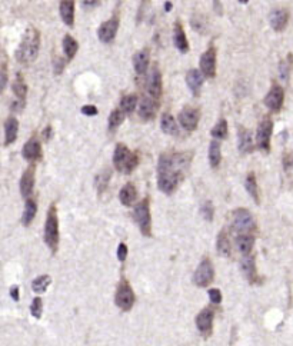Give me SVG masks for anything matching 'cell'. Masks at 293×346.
<instances>
[{
	"instance_id": "6da1fadb",
	"label": "cell",
	"mask_w": 293,
	"mask_h": 346,
	"mask_svg": "<svg viewBox=\"0 0 293 346\" xmlns=\"http://www.w3.org/2000/svg\"><path fill=\"white\" fill-rule=\"evenodd\" d=\"M39 49H40V33L36 27L29 26L15 53L16 60L22 65H29L36 60L39 55Z\"/></svg>"
},
{
	"instance_id": "7a4b0ae2",
	"label": "cell",
	"mask_w": 293,
	"mask_h": 346,
	"mask_svg": "<svg viewBox=\"0 0 293 346\" xmlns=\"http://www.w3.org/2000/svg\"><path fill=\"white\" fill-rule=\"evenodd\" d=\"M193 155L190 152L162 153L158 162V172H175L184 176V172L192 163Z\"/></svg>"
},
{
	"instance_id": "3957f363",
	"label": "cell",
	"mask_w": 293,
	"mask_h": 346,
	"mask_svg": "<svg viewBox=\"0 0 293 346\" xmlns=\"http://www.w3.org/2000/svg\"><path fill=\"white\" fill-rule=\"evenodd\" d=\"M139 163V155L130 152L129 147L123 143H117L113 153V165L120 173L130 175Z\"/></svg>"
},
{
	"instance_id": "277c9868",
	"label": "cell",
	"mask_w": 293,
	"mask_h": 346,
	"mask_svg": "<svg viewBox=\"0 0 293 346\" xmlns=\"http://www.w3.org/2000/svg\"><path fill=\"white\" fill-rule=\"evenodd\" d=\"M44 243L51 249L52 254H56L59 248V218L56 203H52L47 211L46 223H44Z\"/></svg>"
},
{
	"instance_id": "5b68a950",
	"label": "cell",
	"mask_w": 293,
	"mask_h": 346,
	"mask_svg": "<svg viewBox=\"0 0 293 346\" xmlns=\"http://www.w3.org/2000/svg\"><path fill=\"white\" fill-rule=\"evenodd\" d=\"M133 219L137 223L143 236H152V215H151V201L149 197L143 199L142 202L136 205L133 211Z\"/></svg>"
},
{
	"instance_id": "8992f818",
	"label": "cell",
	"mask_w": 293,
	"mask_h": 346,
	"mask_svg": "<svg viewBox=\"0 0 293 346\" xmlns=\"http://www.w3.org/2000/svg\"><path fill=\"white\" fill-rule=\"evenodd\" d=\"M232 228L239 235H252V232L256 230V222L248 209L239 208L232 213Z\"/></svg>"
},
{
	"instance_id": "52a82bcc",
	"label": "cell",
	"mask_w": 293,
	"mask_h": 346,
	"mask_svg": "<svg viewBox=\"0 0 293 346\" xmlns=\"http://www.w3.org/2000/svg\"><path fill=\"white\" fill-rule=\"evenodd\" d=\"M134 302H136V296L133 289L126 279H122L117 285L116 293H115V304L123 312H129L133 308Z\"/></svg>"
},
{
	"instance_id": "ba28073f",
	"label": "cell",
	"mask_w": 293,
	"mask_h": 346,
	"mask_svg": "<svg viewBox=\"0 0 293 346\" xmlns=\"http://www.w3.org/2000/svg\"><path fill=\"white\" fill-rule=\"evenodd\" d=\"M215 279V268L213 263L209 258H203L199 263V266L194 270L193 275V283L198 287H206L209 286L210 283Z\"/></svg>"
},
{
	"instance_id": "9c48e42d",
	"label": "cell",
	"mask_w": 293,
	"mask_h": 346,
	"mask_svg": "<svg viewBox=\"0 0 293 346\" xmlns=\"http://www.w3.org/2000/svg\"><path fill=\"white\" fill-rule=\"evenodd\" d=\"M272 132H273V122L270 118H265L258 126V132H256V146L260 151L268 153L270 151V137H272Z\"/></svg>"
},
{
	"instance_id": "30bf717a",
	"label": "cell",
	"mask_w": 293,
	"mask_h": 346,
	"mask_svg": "<svg viewBox=\"0 0 293 346\" xmlns=\"http://www.w3.org/2000/svg\"><path fill=\"white\" fill-rule=\"evenodd\" d=\"M183 180V175L175 172H159L158 173V186L165 194H172Z\"/></svg>"
},
{
	"instance_id": "8fae6325",
	"label": "cell",
	"mask_w": 293,
	"mask_h": 346,
	"mask_svg": "<svg viewBox=\"0 0 293 346\" xmlns=\"http://www.w3.org/2000/svg\"><path fill=\"white\" fill-rule=\"evenodd\" d=\"M177 119H179L180 126L183 127L184 130L193 132V130H196V127L199 125L201 110L198 109V108H193V106H184L182 112L179 113Z\"/></svg>"
},
{
	"instance_id": "7c38bea8",
	"label": "cell",
	"mask_w": 293,
	"mask_h": 346,
	"mask_svg": "<svg viewBox=\"0 0 293 346\" xmlns=\"http://www.w3.org/2000/svg\"><path fill=\"white\" fill-rule=\"evenodd\" d=\"M213 319L215 311L212 308H205L196 316V326L203 338H209L213 333Z\"/></svg>"
},
{
	"instance_id": "4fadbf2b",
	"label": "cell",
	"mask_w": 293,
	"mask_h": 346,
	"mask_svg": "<svg viewBox=\"0 0 293 346\" xmlns=\"http://www.w3.org/2000/svg\"><path fill=\"white\" fill-rule=\"evenodd\" d=\"M146 90L151 94V97L159 101L162 92H163V80H162V73L158 66H153L146 77Z\"/></svg>"
},
{
	"instance_id": "5bb4252c",
	"label": "cell",
	"mask_w": 293,
	"mask_h": 346,
	"mask_svg": "<svg viewBox=\"0 0 293 346\" xmlns=\"http://www.w3.org/2000/svg\"><path fill=\"white\" fill-rule=\"evenodd\" d=\"M119 23H120V20H119V16H116V15L112 16V19H109V20L103 22L99 26V29H97L99 40L103 43L113 42L115 37H116L117 30H119Z\"/></svg>"
},
{
	"instance_id": "9a60e30c",
	"label": "cell",
	"mask_w": 293,
	"mask_h": 346,
	"mask_svg": "<svg viewBox=\"0 0 293 346\" xmlns=\"http://www.w3.org/2000/svg\"><path fill=\"white\" fill-rule=\"evenodd\" d=\"M283 101H285V90H283L282 86H279L275 82L270 87L268 94L265 96V105L272 112H279L283 106Z\"/></svg>"
},
{
	"instance_id": "2e32d148",
	"label": "cell",
	"mask_w": 293,
	"mask_h": 346,
	"mask_svg": "<svg viewBox=\"0 0 293 346\" xmlns=\"http://www.w3.org/2000/svg\"><path fill=\"white\" fill-rule=\"evenodd\" d=\"M201 72L205 77L216 76V49L213 46H209L208 51L201 56Z\"/></svg>"
},
{
	"instance_id": "e0dca14e",
	"label": "cell",
	"mask_w": 293,
	"mask_h": 346,
	"mask_svg": "<svg viewBox=\"0 0 293 346\" xmlns=\"http://www.w3.org/2000/svg\"><path fill=\"white\" fill-rule=\"evenodd\" d=\"M22 155H23V158H25L26 161L30 162V165H34L36 162L42 161L43 152L40 140H39L36 136L30 137V139L25 143V146H23Z\"/></svg>"
},
{
	"instance_id": "ac0fdd59",
	"label": "cell",
	"mask_w": 293,
	"mask_h": 346,
	"mask_svg": "<svg viewBox=\"0 0 293 346\" xmlns=\"http://www.w3.org/2000/svg\"><path fill=\"white\" fill-rule=\"evenodd\" d=\"M240 269H242V273L245 275V278L248 279V282L251 285H259L262 283V279L259 278L258 275V270H256V261H255V256L253 255H249V256H245L240 262Z\"/></svg>"
},
{
	"instance_id": "d6986e66",
	"label": "cell",
	"mask_w": 293,
	"mask_h": 346,
	"mask_svg": "<svg viewBox=\"0 0 293 346\" xmlns=\"http://www.w3.org/2000/svg\"><path fill=\"white\" fill-rule=\"evenodd\" d=\"M160 103L158 99H153V97H144L140 105H139V118L143 119V120H153L158 115V110H159Z\"/></svg>"
},
{
	"instance_id": "ffe728a7",
	"label": "cell",
	"mask_w": 293,
	"mask_h": 346,
	"mask_svg": "<svg viewBox=\"0 0 293 346\" xmlns=\"http://www.w3.org/2000/svg\"><path fill=\"white\" fill-rule=\"evenodd\" d=\"M34 172H36V168L34 165H30L27 169L23 172V175L20 177V193L25 199H29L32 193H33V187H34Z\"/></svg>"
},
{
	"instance_id": "44dd1931",
	"label": "cell",
	"mask_w": 293,
	"mask_h": 346,
	"mask_svg": "<svg viewBox=\"0 0 293 346\" xmlns=\"http://www.w3.org/2000/svg\"><path fill=\"white\" fill-rule=\"evenodd\" d=\"M287 22H289V10L287 9H275L269 15V23L275 32L285 30Z\"/></svg>"
},
{
	"instance_id": "7402d4cb",
	"label": "cell",
	"mask_w": 293,
	"mask_h": 346,
	"mask_svg": "<svg viewBox=\"0 0 293 346\" xmlns=\"http://www.w3.org/2000/svg\"><path fill=\"white\" fill-rule=\"evenodd\" d=\"M203 80H205V76L199 69H190L186 73V83H187V87L192 92L193 96L198 97L201 94Z\"/></svg>"
},
{
	"instance_id": "603a6c76",
	"label": "cell",
	"mask_w": 293,
	"mask_h": 346,
	"mask_svg": "<svg viewBox=\"0 0 293 346\" xmlns=\"http://www.w3.org/2000/svg\"><path fill=\"white\" fill-rule=\"evenodd\" d=\"M173 42H175L176 49L182 53H187L189 52V42H187V36L184 33L183 26L179 20H176L173 25Z\"/></svg>"
},
{
	"instance_id": "cb8c5ba5",
	"label": "cell",
	"mask_w": 293,
	"mask_h": 346,
	"mask_svg": "<svg viewBox=\"0 0 293 346\" xmlns=\"http://www.w3.org/2000/svg\"><path fill=\"white\" fill-rule=\"evenodd\" d=\"M149 62H151V53L149 49H142V51L136 52L133 55V68L137 75H144L146 70L149 68Z\"/></svg>"
},
{
	"instance_id": "d4e9b609",
	"label": "cell",
	"mask_w": 293,
	"mask_h": 346,
	"mask_svg": "<svg viewBox=\"0 0 293 346\" xmlns=\"http://www.w3.org/2000/svg\"><path fill=\"white\" fill-rule=\"evenodd\" d=\"M59 12H60V17H62L65 25L69 26V27L75 25V2H72V0L60 2Z\"/></svg>"
},
{
	"instance_id": "484cf974",
	"label": "cell",
	"mask_w": 293,
	"mask_h": 346,
	"mask_svg": "<svg viewBox=\"0 0 293 346\" xmlns=\"http://www.w3.org/2000/svg\"><path fill=\"white\" fill-rule=\"evenodd\" d=\"M237 139L239 143L237 147L242 153H251L253 151V139H252V133L249 129L243 126H237Z\"/></svg>"
},
{
	"instance_id": "4316f807",
	"label": "cell",
	"mask_w": 293,
	"mask_h": 346,
	"mask_svg": "<svg viewBox=\"0 0 293 346\" xmlns=\"http://www.w3.org/2000/svg\"><path fill=\"white\" fill-rule=\"evenodd\" d=\"M137 197V192H136V186L132 183V182H127L122 189H120V193H119V199H120V203L123 206H132Z\"/></svg>"
},
{
	"instance_id": "83f0119b",
	"label": "cell",
	"mask_w": 293,
	"mask_h": 346,
	"mask_svg": "<svg viewBox=\"0 0 293 346\" xmlns=\"http://www.w3.org/2000/svg\"><path fill=\"white\" fill-rule=\"evenodd\" d=\"M19 122L16 118H9L5 123V144H12L17 139Z\"/></svg>"
},
{
	"instance_id": "f1b7e54d",
	"label": "cell",
	"mask_w": 293,
	"mask_h": 346,
	"mask_svg": "<svg viewBox=\"0 0 293 346\" xmlns=\"http://www.w3.org/2000/svg\"><path fill=\"white\" fill-rule=\"evenodd\" d=\"M234 242L237 246V251L243 256H249L253 249V245H255V236L253 235H239Z\"/></svg>"
},
{
	"instance_id": "f546056e",
	"label": "cell",
	"mask_w": 293,
	"mask_h": 346,
	"mask_svg": "<svg viewBox=\"0 0 293 346\" xmlns=\"http://www.w3.org/2000/svg\"><path fill=\"white\" fill-rule=\"evenodd\" d=\"M160 127H162V130H163L166 135H179L177 123H176L175 118H173L170 113H163V115H162V118H160Z\"/></svg>"
},
{
	"instance_id": "4dcf8cb0",
	"label": "cell",
	"mask_w": 293,
	"mask_h": 346,
	"mask_svg": "<svg viewBox=\"0 0 293 346\" xmlns=\"http://www.w3.org/2000/svg\"><path fill=\"white\" fill-rule=\"evenodd\" d=\"M36 213H37V203H36V201L32 199V197L26 199L25 211H23V215H22L23 226H29L33 222V219L36 218Z\"/></svg>"
},
{
	"instance_id": "1f68e13d",
	"label": "cell",
	"mask_w": 293,
	"mask_h": 346,
	"mask_svg": "<svg viewBox=\"0 0 293 346\" xmlns=\"http://www.w3.org/2000/svg\"><path fill=\"white\" fill-rule=\"evenodd\" d=\"M245 187H246V192L249 193L252 199L255 201L256 205L260 203V193H259V187H258V182H256V175L251 172L248 176H246V180H245Z\"/></svg>"
},
{
	"instance_id": "d6a6232c",
	"label": "cell",
	"mask_w": 293,
	"mask_h": 346,
	"mask_svg": "<svg viewBox=\"0 0 293 346\" xmlns=\"http://www.w3.org/2000/svg\"><path fill=\"white\" fill-rule=\"evenodd\" d=\"M216 248H218L219 255L222 256H230L232 254V246H230V240H229V236L225 230H220V233L218 235V240H216Z\"/></svg>"
},
{
	"instance_id": "836d02e7",
	"label": "cell",
	"mask_w": 293,
	"mask_h": 346,
	"mask_svg": "<svg viewBox=\"0 0 293 346\" xmlns=\"http://www.w3.org/2000/svg\"><path fill=\"white\" fill-rule=\"evenodd\" d=\"M79 51V43L76 40L73 36L70 34H66L63 37V52L66 55L67 60H72L76 56V53Z\"/></svg>"
},
{
	"instance_id": "e575fe53",
	"label": "cell",
	"mask_w": 293,
	"mask_h": 346,
	"mask_svg": "<svg viewBox=\"0 0 293 346\" xmlns=\"http://www.w3.org/2000/svg\"><path fill=\"white\" fill-rule=\"evenodd\" d=\"M222 162V146L219 143V140H213L210 142L209 146V163L212 168H218Z\"/></svg>"
},
{
	"instance_id": "d590c367",
	"label": "cell",
	"mask_w": 293,
	"mask_h": 346,
	"mask_svg": "<svg viewBox=\"0 0 293 346\" xmlns=\"http://www.w3.org/2000/svg\"><path fill=\"white\" fill-rule=\"evenodd\" d=\"M12 89H13V93L16 94V97L19 101L25 102L26 94H27V85H26L25 79H23V76L20 73H17L16 79H15V82L12 85Z\"/></svg>"
},
{
	"instance_id": "8d00e7d4",
	"label": "cell",
	"mask_w": 293,
	"mask_h": 346,
	"mask_svg": "<svg viewBox=\"0 0 293 346\" xmlns=\"http://www.w3.org/2000/svg\"><path fill=\"white\" fill-rule=\"evenodd\" d=\"M136 105H137V96L136 94H126L122 97L120 101V105H119V109L122 110L125 115H130L134 109H136Z\"/></svg>"
},
{
	"instance_id": "74e56055",
	"label": "cell",
	"mask_w": 293,
	"mask_h": 346,
	"mask_svg": "<svg viewBox=\"0 0 293 346\" xmlns=\"http://www.w3.org/2000/svg\"><path fill=\"white\" fill-rule=\"evenodd\" d=\"M110 177H112V170L110 169L102 170L101 173L96 176L94 185H96V189H97L99 194L103 193V192L108 189V186H109V182H110Z\"/></svg>"
},
{
	"instance_id": "f35d334b",
	"label": "cell",
	"mask_w": 293,
	"mask_h": 346,
	"mask_svg": "<svg viewBox=\"0 0 293 346\" xmlns=\"http://www.w3.org/2000/svg\"><path fill=\"white\" fill-rule=\"evenodd\" d=\"M227 120L226 119H219V122L215 125V126L212 127V130H210V135L213 136L216 140H223V139H226L227 137Z\"/></svg>"
},
{
	"instance_id": "ab89813d",
	"label": "cell",
	"mask_w": 293,
	"mask_h": 346,
	"mask_svg": "<svg viewBox=\"0 0 293 346\" xmlns=\"http://www.w3.org/2000/svg\"><path fill=\"white\" fill-rule=\"evenodd\" d=\"M51 283L52 278L49 275H40V276H37L32 282V289H33V292H36V293H44Z\"/></svg>"
},
{
	"instance_id": "60d3db41",
	"label": "cell",
	"mask_w": 293,
	"mask_h": 346,
	"mask_svg": "<svg viewBox=\"0 0 293 346\" xmlns=\"http://www.w3.org/2000/svg\"><path fill=\"white\" fill-rule=\"evenodd\" d=\"M126 115L122 112L120 109H115L112 113H110L109 116V123H108V127H109V132H116V129L122 123H123V120H125Z\"/></svg>"
},
{
	"instance_id": "b9f144b4",
	"label": "cell",
	"mask_w": 293,
	"mask_h": 346,
	"mask_svg": "<svg viewBox=\"0 0 293 346\" xmlns=\"http://www.w3.org/2000/svg\"><path fill=\"white\" fill-rule=\"evenodd\" d=\"M292 66H293L292 55H287V59L282 60V62L279 63V73H280V77H282L285 82H287V79H289V75H290V69H292Z\"/></svg>"
},
{
	"instance_id": "7bdbcfd3",
	"label": "cell",
	"mask_w": 293,
	"mask_h": 346,
	"mask_svg": "<svg viewBox=\"0 0 293 346\" xmlns=\"http://www.w3.org/2000/svg\"><path fill=\"white\" fill-rule=\"evenodd\" d=\"M190 25H192V27L196 32H199V33H206V29H208L206 20H205V17L201 16V15H193L192 19H190Z\"/></svg>"
},
{
	"instance_id": "ee69618b",
	"label": "cell",
	"mask_w": 293,
	"mask_h": 346,
	"mask_svg": "<svg viewBox=\"0 0 293 346\" xmlns=\"http://www.w3.org/2000/svg\"><path fill=\"white\" fill-rule=\"evenodd\" d=\"M201 215L205 220L212 222V220H213V216H215V206H213V203L210 202V201H206L205 203H202Z\"/></svg>"
},
{
	"instance_id": "f6af8a7d",
	"label": "cell",
	"mask_w": 293,
	"mask_h": 346,
	"mask_svg": "<svg viewBox=\"0 0 293 346\" xmlns=\"http://www.w3.org/2000/svg\"><path fill=\"white\" fill-rule=\"evenodd\" d=\"M42 312H43V301L42 298H34L33 302L30 305V313L32 316L36 318V319H40L42 318Z\"/></svg>"
},
{
	"instance_id": "bcb514c9",
	"label": "cell",
	"mask_w": 293,
	"mask_h": 346,
	"mask_svg": "<svg viewBox=\"0 0 293 346\" xmlns=\"http://www.w3.org/2000/svg\"><path fill=\"white\" fill-rule=\"evenodd\" d=\"M69 62L67 59H65V58H60V56H56L55 58V60H53V72H55V75H62L63 73V70H65V68H66V63Z\"/></svg>"
},
{
	"instance_id": "7dc6e473",
	"label": "cell",
	"mask_w": 293,
	"mask_h": 346,
	"mask_svg": "<svg viewBox=\"0 0 293 346\" xmlns=\"http://www.w3.org/2000/svg\"><path fill=\"white\" fill-rule=\"evenodd\" d=\"M8 69H6V66H2L0 68V93L5 90V87L8 85Z\"/></svg>"
},
{
	"instance_id": "c3c4849f",
	"label": "cell",
	"mask_w": 293,
	"mask_h": 346,
	"mask_svg": "<svg viewBox=\"0 0 293 346\" xmlns=\"http://www.w3.org/2000/svg\"><path fill=\"white\" fill-rule=\"evenodd\" d=\"M209 299L213 305H219L222 302V292H220L219 289H210Z\"/></svg>"
},
{
	"instance_id": "681fc988",
	"label": "cell",
	"mask_w": 293,
	"mask_h": 346,
	"mask_svg": "<svg viewBox=\"0 0 293 346\" xmlns=\"http://www.w3.org/2000/svg\"><path fill=\"white\" fill-rule=\"evenodd\" d=\"M117 258H119L120 262H125L126 258H127V245L123 243V242L117 248Z\"/></svg>"
},
{
	"instance_id": "f907efd6",
	"label": "cell",
	"mask_w": 293,
	"mask_h": 346,
	"mask_svg": "<svg viewBox=\"0 0 293 346\" xmlns=\"http://www.w3.org/2000/svg\"><path fill=\"white\" fill-rule=\"evenodd\" d=\"M80 110H82V113L86 115V116H96L97 115V108L94 105H84Z\"/></svg>"
},
{
	"instance_id": "816d5d0a",
	"label": "cell",
	"mask_w": 293,
	"mask_h": 346,
	"mask_svg": "<svg viewBox=\"0 0 293 346\" xmlns=\"http://www.w3.org/2000/svg\"><path fill=\"white\" fill-rule=\"evenodd\" d=\"M52 136H53V129L49 125V126H46L43 129V139H44V142H49L52 139Z\"/></svg>"
},
{
	"instance_id": "f5cc1de1",
	"label": "cell",
	"mask_w": 293,
	"mask_h": 346,
	"mask_svg": "<svg viewBox=\"0 0 293 346\" xmlns=\"http://www.w3.org/2000/svg\"><path fill=\"white\" fill-rule=\"evenodd\" d=\"M9 292H10V298H12V299H13L15 302H17V301L20 299V293H19V286H16V285H15V286H12V287H10V290H9Z\"/></svg>"
},
{
	"instance_id": "db71d44e",
	"label": "cell",
	"mask_w": 293,
	"mask_h": 346,
	"mask_svg": "<svg viewBox=\"0 0 293 346\" xmlns=\"http://www.w3.org/2000/svg\"><path fill=\"white\" fill-rule=\"evenodd\" d=\"M283 166H285V169H289V168L293 166V158L290 155H285V158H283Z\"/></svg>"
},
{
	"instance_id": "11a10c76",
	"label": "cell",
	"mask_w": 293,
	"mask_h": 346,
	"mask_svg": "<svg viewBox=\"0 0 293 346\" xmlns=\"http://www.w3.org/2000/svg\"><path fill=\"white\" fill-rule=\"evenodd\" d=\"M82 5H84V6H99V5H102L101 2H89V0H83L82 2Z\"/></svg>"
},
{
	"instance_id": "9f6ffc18",
	"label": "cell",
	"mask_w": 293,
	"mask_h": 346,
	"mask_svg": "<svg viewBox=\"0 0 293 346\" xmlns=\"http://www.w3.org/2000/svg\"><path fill=\"white\" fill-rule=\"evenodd\" d=\"M213 6H215V10H218L219 15H222V3L220 2H213Z\"/></svg>"
},
{
	"instance_id": "6f0895ef",
	"label": "cell",
	"mask_w": 293,
	"mask_h": 346,
	"mask_svg": "<svg viewBox=\"0 0 293 346\" xmlns=\"http://www.w3.org/2000/svg\"><path fill=\"white\" fill-rule=\"evenodd\" d=\"M172 8H173L172 2H165V10H166V12H170V10H172Z\"/></svg>"
}]
</instances>
